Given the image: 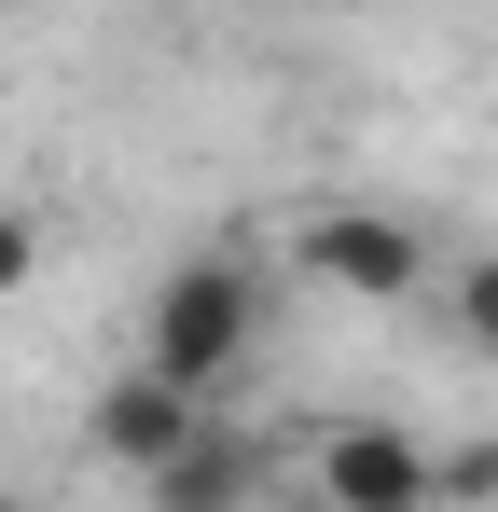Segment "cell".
<instances>
[{"label":"cell","mask_w":498,"mask_h":512,"mask_svg":"<svg viewBox=\"0 0 498 512\" xmlns=\"http://www.w3.org/2000/svg\"><path fill=\"white\" fill-rule=\"evenodd\" d=\"M249 346H263V263H236V250L180 263L153 305H139V360L180 374V388H208V402L249 374Z\"/></svg>","instance_id":"obj_1"},{"label":"cell","mask_w":498,"mask_h":512,"mask_svg":"<svg viewBox=\"0 0 498 512\" xmlns=\"http://www.w3.org/2000/svg\"><path fill=\"white\" fill-rule=\"evenodd\" d=\"M305 277L319 291H360V305H415L443 263H429V236H415L402 208H319L305 222Z\"/></svg>","instance_id":"obj_2"},{"label":"cell","mask_w":498,"mask_h":512,"mask_svg":"<svg viewBox=\"0 0 498 512\" xmlns=\"http://www.w3.org/2000/svg\"><path fill=\"white\" fill-rule=\"evenodd\" d=\"M208 416H222L208 388H180V374H153V360H139V374H111V402H97V457L153 485V471H166V457H180Z\"/></svg>","instance_id":"obj_3"},{"label":"cell","mask_w":498,"mask_h":512,"mask_svg":"<svg viewBox=\"0 0 498 512\" xmlns=\"http://www.w3.org/2000/svg\"><path fill=\"white\" fill-rule=\"evenodd\" d=\"M319 485L346 512H415V499H443V457H415L402 429H332V443H319Z\"/></svg>","instance_id":"obj_4"},{"label":"cell","mask_w":498,"mask_h":512,"mask_svg":"<svg viewBox=\"0 0 498 512\" xmlns=\"http://www.w3.org/2000/svg\"><path fill=\"white\" fill-rule=\"evenodd\" d=\"M429 291H443V319H457V346H485V360H498V250H471L457 277H429Z\"/></svg>","instance_id":"obj_5"},{"label":"cell","mask_w":498,"mask_h":512,"mask_svg":"<svg viewBox=\"0 0 498 512\" xmlns=\"http://www.w3.org/2000/svg\"><path fill=\"white\" fill-rule=\"evenodd\" d=\"M28 263H42V222H28V208H0V291H14Z\"/></svg>","instance_id":"obj_6"}]
</instances>
